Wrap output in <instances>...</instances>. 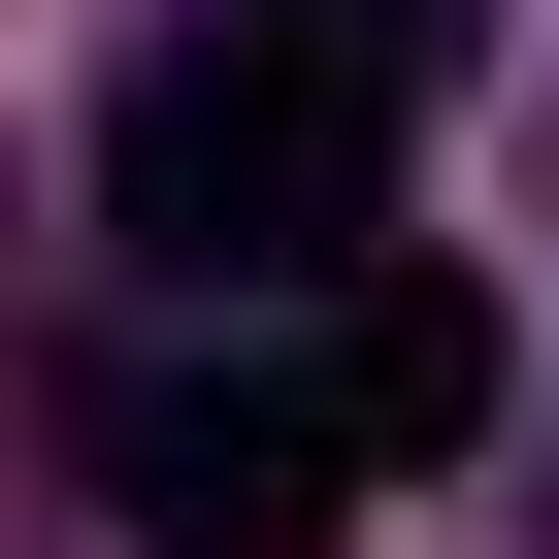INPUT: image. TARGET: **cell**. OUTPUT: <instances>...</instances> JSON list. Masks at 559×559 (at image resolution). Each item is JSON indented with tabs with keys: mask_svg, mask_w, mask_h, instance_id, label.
I'll use <instances>...</instances> for the list:
<instances>
[{
	"mask_svg": "<svg viewBox=\"0 0 559 559\" xmlns=\"http://www.w3.org/2000/svg\"><path fill=\"white\" fill-rule=\"evenodd\" d=\"M395 34H330V0H198V34L99 99V230H165L198 297H330L362 198H395Z\"/></svg>",
	"mask_w": 559,
	"mask_h": 559,
	"instance_id": "obj_1",
	"label": "cell"
},
{
	"mask_svg": "<svg viewBox=\"0 0 559 559\" xmlns=\"http://www.w3.org/2000/svg\"><path fill=\"white\" fill-rule=\"evenodd\" d=\"M297 362H330L362 493H395V461H493V297H461V263H330V297H297Z\"/></svg>",
	"mask_w": 559,
	"mask_h": 559,
	"instance_id": "obj_3",
	"label": "cell"
},
{
	"mask_svg": "<svg viewBox=\"0 0 559 559\" xmlns=\"http://www.w3.org/2000/svg\"><path fill=\"white\" fill-rule=\"evenodd\" d=\"M67 461L132 493V559H330V526H362V428H330V362H297V330H230V362L165 330V362H99V395H67Z\"/></svg>",
	"mask_w": 559,
	"mask_h": 559,
	"instance_id": "obj_2",
	"label": "cell"
}]
</instances>
